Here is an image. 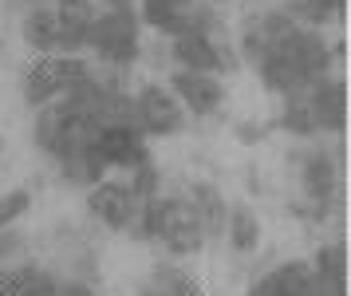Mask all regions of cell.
<instances>
[{
    "instance_id": "cell-14",
    "label": "cell",
    "mask_w": 351,
    "mask_h": 296,
    "mask_svg": "<svg viewBox=\"0 0 351 296\" xmlns=\"http://www.w3.org/2000/svg\"><path fill=\"white\" fill-rule=\"evenodd\" d=\"M225 241L237 257H249V253L261 249V218H256L253 205L245 202H229V214H225Z\"/></svg>"
},
{
    "instance_id": "cell-21",
    "label": "cell",
    "mask_w": 351,
    "mask_h": 296,
    "mask_svg": "<svg viewBox=\"0 0 351 296\" xmlns=\"http://www.w3.org/2000/svg\"><path fill=\"white\" fill-rule=\"evenodd\" d=\"M60 130H64V111H60V103H48V107L36 111V123H32L36 150L56 155V146H60Z\"/></svg>"
},
{
    "instance_id": "cell-22",
    "label": "cell",
    "mask_w": 351,
    "mask_h": 296,
    "mask_svg": "<svg viewBox=\"0 0 351 296\" xmlns=\"http://www.w3.org/2000/svg\"><path fill=\"white\" fill-rule=\"evenodd\" d=\"M127 190L138 198V202H150V198H158L162 194V174L154 162H143V166H134L127 178Z\"/></svg>"
},
{
    "instance_id": "cell-5",
    "label": "cell",
    "mask_w": 351,
    "mask_h": 296,
    "mask_svg": "<svg viewBox=\"0 0 351 296\" xmlns=\"http://www.w3.org/2000/svg\"><path fill=\"white\" fill-rule=\"evenodd\" d=\"M265 52H280L296 71H300L304 83H316V79L332 76V44L324 40V32L316 28H296L288 40H280L276 47H265Z\"/></svg>"
},
{
    "instance_id": "cell-4",
    "label": "cell",
    "mask_w": 351,
    "mask_h": 296,
    "mask_svg": "<svg viewBox=\"0 0 351 296\" xmlns=\"http://www.w3.org/2000/svg\"><path fill=\"white\" fill-rule=\"evenodd\" d=\"M170 63L174 71H197V76H217L237 67V52L221 44L217 36H178L170 40Z\"/></svg>"
},
{
    "instance_id": "cell-31",
    "label": "cell",
    "mask_w": 351,
    "mask_h": 296,
    "mask_svg": "<svg viewBox=\"0 0 351 296\" xmlns=\"http://www.w3.org/2000/svg\"><path fill=\"white\" fill-rule=\"evenodd\" d=\"M0 269H4V265H0Z\"/></svg>"
},
{
    "instance_id": "cell-9",
    "label": "cell",
    "mask_w": 351,
    "mask_h": 296,
    "mask_svg": "<svg viewBox=\"0 0 351 296\" xmlns=\"http://www.w3.org/2000/svg\"><path fill=\"white\" fill-rule=\"evenodd\" d=\"M95 155L103 158L107 170H134V166L150 162V146L138 126H99Z\"/></svg>"
},
{
    "instance_id": "cell-8",
    "label": "cell",
    "mask_w": 351,
    "mask_h": 296,
    "mask_svg": "<svg viewBox=\"0 0 351 296\" xmlns=\"http://www.w3.org/2000/svg\"><path fill=\"white\" fill-rule=\"evenodd\" d=\"M304 103L316 119L319 135H343L348 130V79L324 76L304 87Z\"/></svg>"
},
{
    "instance_id": "cell-30",
    "label": "cell",
    "mask_w": 351,
    "mask_h": 296,
    "mask_svg": "<svg viewBox=\"0 0 351 296\" xmlns=\"http://www.w3.org/2000/svg\"><path fill=\"white\" fill-rule=\"evenodd\" d=\"M0 155H4V139H0Z\"/></svg>"
},
{
    "instance_id": "cell-27",
    "label": "cell",
    "mask_w": 351,
    "mask_h": 296,
    "mask_svg": "<svg viewBox=\"0 0 351 296\" xmlns=\"http://www.w3.org/2000/svg\"><path fill=\"white\" fill-rule=\"evenodd\" d=\"M245 296H276V293H272V281H269V273H265V277H261V281H256V284H253V288H249Z\"/></svg>"
},
{
    "instance_id": "cell-12",
    "label": "cell",
    "mask_w": 351,
    "mask_h": 296,
    "mask_svg": "<svg viewBox=\"0 0 351 296\" xmlns=\"http://www.w3.org/2000/svg\"><path fill=\"white\" fill-rule=\"evenodd\" d=\"M20 36L36 56H60V28H56V8L51 4H28V12L20 20Z\"/></svg>"
},
{
    "instance_id": "cell-25",
    "label": "cell",
    "mask_w": 351,
    "mask_h": 296,
    "mask_svg": "<svg viewBox=\"0 0 351 296\" xmlns=\"http://www.w3.org/2000/svg\"><path fill=\"white\" fill-rule=\"evenodd\" d=\"M56 296H99V293H95V284L91 281L71 277V281H56Z\"/></svg>"
},
{
    "instance_id": "cell-19",
    "label": "cell",
    "mask_w": 351,
    "mask_h": 296,
    "mask_svg": "<svg viewBox=\"0 0 351 296\" xmlns=\"http://www.w3.org/2000/svg\"><path fill=\"white\" fill-rule=\"evenodd\" d=\"M150 288L158 296H206V288L197 284V277L186 273L182 265H174V261H158V265H154Z\"/></svg>"
},
{
    "instance_id": "cell-18",
    "label": "cell",
    "mask_w": 351,
    "mask_h": 296,
    "mask_svg": "<svg viewBox=\"0 0 351 296\" xmlns=\"http://www.w3.org/2000/svg\"><path fill=\"white\" fill-rule=\"evenodd\" d=\"M300 28H324V24H335V20H343L348 12V0H285V8Z\"/></svg>"
},
{
    "instance_id": "cell-3",
    "label": "cell",
    "mask_w": 351,
    "mask_h": 296,
    "mask_svg": "<svg viewBox=\"0 0 351 296\" xmlns=\"http://www.w3.org/2000/svg\"><path fill=\"white\" fill-rule=\"evenodd\" d=\"M130 99H134V126L146 139H174L186 130L190 115L182 111V103L170 95L166 83H143Z\"/></svg>"
},
{
    "instance_id": "cell-26",
    "label": "cell",
    "mask_w": 351,
    "mask_h": 296,
    "mask_svg": "<svg viewBox=\"0 0 351 296\" xmlns=\"http://www.w3.org/2000/svg\"><path fill=\"white\" fill-rule=\"evenodd\" d=\"M269 130H272V123H237V139L253 146V142L269 139Z\"/></svg>"
},
{
    "instance_id": "cell-2",
    "label": "cell",
    "mask_w": 351,
    "mask_h": 296,
    "mask_svg": "<svg viewBox=\"0 0 351 296\" xmlns=\"http://www.w3.org/2000/svg\"><path fill=\"white\" fill-rule=\"evenodd\" d=\"M87 76H91V63L83 60V56H36L24 67L20 95H24L28 107L40 111V107H48V103H56V99H64Z\"/></svg>"
},
{
    "instance_id": "cell-1",
    "label": "cell",
    "mask_w": 351,
    "mask_h": 296,
    "mask_svg": "<svg viewBox=\"0 0 351 296\" xmlns=\"http://www.w3.org/2000/svg\"><path fill=\"white\" fill-rule=\"evenodd\" d=\"M138 32H143V24H138V12H134V8H103V12L95 16L91 32H87V52H91L99 63L123 71V67H130V63L138 60V52H143Z\"/></svg>"
},
{
    "instance_id": "cell-13",
    "label": "cell",
    "mask_w": 351,
    "mask_h": 296,
    "mask_svg": "<svg viewBox=\"0 0 351 296\" xmlns=\"http://www.w3.org/2000/svg\"><path fill=\"white\" fill-rule=\"evenodd\" d=\"M186 202L193 205V214H197V225H202V234L209 237H221L225 234V214H229V202H225V194L213 182H193L190 194H186Z\"/></svg>"
},
{
    "instance_id": "cell-24",
    "label": "cell",
    "mask_w": 351,
    "mask_h": 296,
    "mask_svg": "<svg viewBox=\"0 0 351 296\" xmlns=\"http://www.w3.org/2000/svg\"><path fill=\"white\" fill-rule=\"evenodd\" d=\"M20 253H24V237L16 234V225L12 229H0V265H12Z\"/></svg>"
},
{
    "instance_id": "cell-23",
    "label": "cell",
    "mask_w": 351,
    "mask_h": 296,
    "mask_svg": "<svg viewBox=\"0 0 351 296\" xmlns=\"http://www.w3.org/2000/svg\"><path fill=\"white\" fill-rule=\"evenodd\" d=\"M28 209H32V194H28V190H8V194H0V229H12Z\"/></svg>"
},
{
    "instance_id": "cell-7",
    "label": "cell",
    "mask_w": 351,
    "mask_h": 296,
    "mask_svg": "<svg viewBox=\"0 0 351 296\" xmlns=\"http://www.w3.org/2000/svg\"><path fill=\"white\" fill-rule=\"evenodd\" d=\"M300 190L304 198L312 202V209L304 218H328L339 190V166H335L332 150H308L300 158Z\"/></svg>"
},
{
    "instance_id": "cell-15",
    "label": "cell",
    "mask_w": 351,
    "mask_h": 296,
    "mask_svg": "<svg viewBox=\"0 0 351 296\" xmlns=\"http://www.w3.org/2000/svg\"><path fill=\"white\" fill-rule=\"evenodd\" d=\"M308 265L319 277L328 296H348V245L343 241H324Z\"/></svg>"
},
{
    "instance_id": "cell-16",
    "label": "cell",
    "mask_w": 351,
    "mask_h": 296,
    "mask_svg": "<svg viewBox=\"0 0 351 296\" xmlns=\"http://www.w3.org/2000/svg\"><path fill=\"white\" fill-rule=\"evenodd\" d=\"M269 281H272V293L276 296H328L308 261H285V265H276L269 273Z\"/></svg>"
},
{
    "instance_id": "cell-28",
    "label": "cell",
    "mask_w": 351,
    "mask_h": 296,
    "mask_svg": "<svg viewBox=\"0 0 351 296\" xmlns=\"http://www.w3.org/2000/svg\"><path fill=\"white\" fill-rule=\"evenodd\" d=\"M134 296H158V293H154L150 284H143V288H138V293H134Z\"/></svg>"
},
{
    "instance_id": "cell-17",
    "label": "cell",
    "mask_w": 351,
    "mask_h": 296,
    "mask_svg": "<svg viewBox=\"0 0 351 296\" xmlns=\"http://www.w3.org/2000/svg\"><path fill=\"white\" fill-rule=\"evenodd\" d=\"M256 76H261V87L272 95H280V99H288V95H300L308 83L300 79V71L292 67V63L280 56V52H265L261 56V63H256Z\"/></svg>"
},
{
    "instance_id": "cell-6",
    "label": "cell",
    "mask_w": 351,
    "mask_h": 296,
    "mask_svg": "<svg viewBox=\"0 0 351 296\" xmlns=\"http://www.w3.org/2000/svg\"><path fill=\"white\" fill-rule=\"evenodd\" d=\"M138 209H143V202L127 190V182L103 178L99 186L87 190V214H91L103 229H111V234H127L130 221L138 218Z\"/></svg>"
},
{
    "instance_id": "cell-29",
    "label": "cell",
    "mask_w": 351,
    "mask_h": 296,
    "mask_svg": "<svg viewBox=\"0 0 351 296\" xmlns=\"http://www.w3.org/2000/svg\"><path fill=\"white\" fill-rule=\"evenodd\" d=\"M178 8H193V4H197V0H174Z\"/></svg>"
},
{
    "instance_id": "cell-11",
    "label": "cell",
    "mask_w": 351,
    "mask_h": 296,
    "mask_svg": "<svg viewBox=\"0 0 351 296\" xmlns=\"http://www.w3.org/2000/svg\"><path fill=\"white\" fill-rule=\"evenodd\" d=\"M51 8H56V28H60V56H80L99 16L95 0H56Z\"/></svg>"
},
{
    "instance_id": "cell-10",
    "label": "cell",
    "mask_w": 351,
    "mask_h": 296,
    "mask_svg": "<svg viewBox=\"0 0 351 296\" xmlns=\"http://www.w3.org/2000/svg\"><path fill=\"white\" fill-rule=\"evenodd\" d=\"M170 95H174L182 111L193 115V119H206V115H217L225 103V83L217 76H197V71H170Z\"/></svg>"
},
{
    "instance_id": "cell-20",
    "label": "cell",
    "mask_w": 351,
    "mask_h": 296,
    "mask_svg": "<svg viewBox=\"0 0 351 296\" xmlns=\"http://www.w3.org/2000/svg\"><path fill=\"white\" fill-rule=\"evenodd\" d=\"M276 126H280L285 135H292V139H316V135H319L316 119H312V111H308V103H304V91L300 95H288V99H285Z\"/></svg>"
}]
</instances>
